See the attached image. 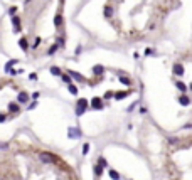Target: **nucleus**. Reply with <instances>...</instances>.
Wrapping results in <instances>:
<instances>
[{
	"label": "nucleus",
	"mask_w": 192,
	"mask_h": 180,
	"mask_svg": "<svg viewBox=\"0 0 192 180\" xmlns=\"http://www.w3.org/2000/svg\"><path fill=\"white\" fill-rule=\"evenodd\" d=\"M39 160L40 162H44V163H58L59 162V158L56 155H52V153H49V151H42V153H39Z\"/></svg>",
	"instance_id": "nucleus-1"
},
{
	"label": "nucleus",
	"mask_w": 192,
	"mask_h": 180,
	"mask_svg": "<svg viewBox=\"0 0 192 180\" xmlns=\"http://www.w3.org/2000/svg\"><path fill=\"white\" fill-rule=\"evenodd\" d=\"M88 109V101L84 98H79L76 103V116H83Z\"/></svg>",
	"instance_id": "nucleus-2"
},
{
	"label": "nucleus",
	"mask_w": 192,
	"mask_h": 180,
	"mask_svg": "<svg viewBox=\"0 0 192 180\" xmlns=\"http://www.w3.org/2000/svg\"><path fill=\"white\" fill-rule=\"evenodd\" d=\"M68 137L69 138H81V130L79 128H76V126H71V128H68Z\"/></svg>",
	"instance_id": "nucleus-3"
},
{
	"label": "nucleus",
	"mask_w": 192,
	"mask_h": 180,
	"mask_svg": "<svg viewBox=\"0 0 192 180\" xmlns=\"http://www.w3.org/2000/svg\"><path fill=\"white\" fill-rule=\"evenodd\" d=\"M91 106H93L94 109H103V98H93L91 99Z\"/></svg>",
	"instance_id": "nucleus-4"
},
{
	"label": "nucleus",
	"mask_w": 192,
	"mask_h": 180,
	"mask_svg": "<svg viewBox=\"0 0 192 180\" xmlns=\"http://www.w3.org/2000/svg\"><path fill=\"white\" fill-rule=\"evenodd\" d=\"M12 24H14V32H20L22 27H20V17H17V15H12Z\"/></svg>",
	"instance_id": "nucleus-5"
},
{
	"label": "nucleus",
	"mask_w": 192,
	"mask_h": 180,
	"mask_svg": "<svg viewBox=\"0 0 192 180\" xmlns=\"http://www.w3.org/2000/svg\"><path fill=\"white\" fill-rule=\"evenodd\" d=\"M29 94L26 93V91H20V93L17 94V101L19 103H20V105H24V103H27V101H29Z\"/></svg>",
	"instance_id": "nucleus-6"
},
{
	"label": "nucleus",
	"mask_w": 192,
	"mask_h": 180,
	"mask_svg": "<svg viewBox=\"0 0 192 180\" xmlns=\"http://www.w3.org/2000/svg\"><path fill=\"white\" fill-rule=\"evenodd\" d=\"M68 74H69V78H73V79H76V81H79V83H84V76H81L79 72H76V71H68Z\"/></svg>",
	"instance_id": "nucleus-7"
},
{
	"label": "nucleus",
	"mask_w": 192,
	"mask_h": 180,
	"mask_svg": "<svg viewBox=\"0 0 192 180\" xmlns=\"http://www.w3.org/2000/svg\"><path fill=\"white\" fill-rule=\"evenodd\" d=\"M19 47H20L24 52H27V50H29V42H27L26 37H20V40H19Z\"/></svg>",
	"instance_id": "nucleus-8"
},
{
	"label": "nucleus",
	"mask_w": 192,
	"mask_h": 180,
	"mask_svg": "<svg viewBox=\"0 0 192 180\" xmlns=\"http://www.w3.org/2000/svg\"><path fill=\"white\" fill-rule=\"evenodd\" d=\"M184 66H182V64H179V62H177V64H174V74H177V76H184Z\"/></svg>",
	"instance_id": "nucleus-9"
},
{
	"label": "nucleus",
	"mask_w": 192,
	"mask_h": 180,
	"mask_svg": "<svg viewBox=\"0 0 192 180\" xmlns=\"http://www.w3.org/2000/svg\"><path fill=\"white\" fill-rule=\"evenodd\" d=\"M128 94H130V91H116V93H113V96H115L116 99H123Z\"/></svg>",
	"instance_id": "nucleus-10"
},
{
	"label": "nucleus",
	"mask_w": 192,
	"mask_h": 180,
	"mask_svg": "<svg viewBox=\"0 0 192 180\" xmlns=\"http://www.w3.org/2000/svg\"><path fill=\"white\" fill-rule=\"evenodd\" d=\"M93 72L96 76H101L103 72H105V68H103L101 64H96V66H93Z\"/></svg>",
	"instance_id": "nucleus-11"
},
{
	"label": "nucleus",
	"mask_w": 192,
	"mask_h": 180,
	"mask_svg": "<svg viewBox=\"0 0 192 180\" xmlns=\"http://www.w3.org/2000/svg\"><path fill=\"white\" fill-rule=\"evenodd\" d=\"M9 111H12V113H19V111H20L19 103H9Z\"/></svg>",
	"instance_id": "nucleus-12"
},
{
	"label": "nucleus",
	"mask_w": 192,
	"mask_h": 180,
	"mask_svg": "<svg viewBox=\"0 0 192 180\" xmlns=\"http://www.w3.org/2000/svg\"><path fill=\"white\" fill-rule=\"evenodd\" d=\"M179 103H180L182 106H189V105H190V99H189V98L185 96V94H182V96L179 98Z\"/></svg>",
	"instance_id": "nucleus-13"
},
{
	"label": "nucleus",
	"mask_w": 192,
	"mask_h": 180,
	"mask_svg": "<svg viewBox=\"0 0 192 180\" xmlns=\"http://www.w3.org/2000/svg\"><path fill=\"white\" fill-rule=\"evenodd\" d=\"M17 62H19V59H12V61H9L7 62V64H5V72H9V71H10V69H12V66H15V64H17Z\"/></svg>",
	"instance_id": "nucleus-14"
},
{
	"label": "nucleus",
	"mask_w": 192,
	"mask_h": 180,
	"mask_svg": "<svg viewBox=\"0 0 192 180\" xmlns=\"http://www.w3.org/2000/svg\"><path fill=\"white\" fill-rule=\"evenodd\" d=\"M54 25H56V27H61V25H62V15L61 14H56L54 15Z\"/></svg>",
	"instance_id": "nucleus-15"
},
{
	"label": "nucleus",
	"mask_w": 192,
	"mask_h": 180,
	"mask_svg": "<svg viewBox=\"0 0 192 180\" xmlns=\"http://www.w3.org/2000/svg\"><path fill=\"white\" fill-rule=\"evenodd\" d=\"M120 83L121 84H125V86H131V81H130V78H127V76H120Z\"/></svg>",
	"instance_id": "nucleus-16"
},
{
	"label": "nucleus",
	"mask_w": 192,
	"mask_h": 180,
	"mask_svg": "<svg viewBox=\"0 0 192 180\" xmlns=\"http://www.w3.org/2000/svg\"><path fill=\"white\" fill-rule=\"evenodd\" d=\"M113 17V9L110 7V5H106L105 7V19H111Z\"/></svg>",
	"instance_id": "nucleus-17"
},
{
	"label": "nucleus",
	"mask_w": 192,
	"mask_h": 180,
	"mask_svg": "<svg viewBox=\"0 0 192 180\" xmlns=\"http://www.w3.org/2000/svg\"><path fill=\"white\" fill-rule=\"evenodd\" d=\"M49 71H51V74H52V76H61V74H62L61 69H59L58 66H52V68L49 69Z\"/></svg>",
	"instance_id": "nucleus-18"
},
{
	"label": "nucleus",
	"mask_w": 192,
	"mask_h": 180,
	"mask_svg": "<svg viewBox=\"0 0 192 180\" xmlns=\"http://www.w3.org/2000/svg\"><path fill=\"white\" fill-rule=\"evenodd\" d=\"M175 86H177L182 93H185V91H187V86H185V83H182V81H177V83H175Z\"/></svg>",
	"instance_id": "nucleus-19"
},
{
	"label": "nucleus",
	"mask_w": 192,
	"mask_h": 180,
	"mask_svg": "<svg viewBox=\"0 0 192 180\" xmlns=\"http://www.w3.org/2000/svg\"><path fill=\"white\" fill-rule=\"evenodd\" d=\"M110 178L111 180H120V173L116 170H110Z\"/></svg>",
	"instance_id": "nucleus-20"
},
{
	"label": "nucleus",
	"mask_w": 192,
	"mask_h": 180,
	"mask_svg": "<svg viewBox=\"0 0 192 180\" xmlns=\"http://www.w3.org/2000/svg\"><path fill=\"white\" fill-rule=\"evenodd\" d=\"M68 91H69L71 94H78V88L74 86L73 83H71V84H68Z\"/></svg>",
	"instance_id": "nucleus-21"
},
{
	"label": "nucleus",
	"mask_w": 192,
	"mask_h": 180,
	"mask_svg": "<svg viewBox=\"0 0 192 180\" xmlns=\"http://www.w3.org/2000/svg\"><path fill=\"white\" fill-rule=\"evenodd\" d=\"M61 78H62V81H64L66 84H71L73 81H71V78H69V74H61Z\"/></svg>",
	"instance_id": "nucleus-22"
},
{
	"label": "nucleus",
	"mask_w": 192,
	"mask_h": 180,
	"mask_svg": "<svg viewBox=\"0 0 192 180\" xmlns=\"http://www.w3.org/2000/svg\"><path fill=\"white\" fill-rule=\"evenodd\" d=\"M103 168H105V167H101V165H96V167H94V172H96V175H101V173H103Z\"/></svg>",
	"instance_id": "nucleus-23"
},
{
	"label": "nucleus",
	"mask_w": 192,
	"mask_h": 180,
	"mask_svg": "<svg viewBox=\"0 0 192 180\" xmlns=\"http://www.w3.org/2000/svg\"><path fill=\"white\" fill-rule=\"evenodd\" d=\"M9 74H10V76H15V74H22V69H10V71H9Z\"/></svg>",
	"instance_id": "nucleus-24"
},
{
	"label": "nucleus",
	"mask_w": 192,
	"mask_h": 180,
	"mask_svg": "<svg viewBox=\"0 0 192 180\" xmlns=\"http://www.w3.org/2000/svg\"><path fill=\"white\" fill-rule=\"evenodd\" d=\"M56 50H58V44H54V46H52L51 49L47 50V54H49V56H52V54H54V52H56Z\"/></svg>",
	"instance_id": "nucleus-25"
},
{
	"label": "nucleus",
	"mask_w": 192,
	"mask_h": 180,
	"mask_svg": "<svg viewBox=\"0 0 192 180\" xmlns=\"http://www.w3.org/2000/svg\"><path fill=\"white\" fill-rule=\"evenodd\" d=\"M56 44H58V47H64V39H62V37H58Z\"/></svg>",
	"instance_id": "nucleus-26"
},
{
	"label": "nucleus",
	"mask_w": 192,
	"mask_h": 180,
	"mask_svg": "<svg viewBox=\"0 0 192 180\" xmlns=\"http://www.w3.org/2000/svg\"><path fill=\"white\" fill-rule=\"evenodd\" d=\"M88 151H89V143H84L83 145V155H86Z\"/></svg>",
	"instance_id": "nucleus-27"
},
{
	"label": "nucleus",
	"mask_w": 192,
	"mask_h": 180,
	"mask_svg": "<svg viewBox=\"0 0 192 180\" xmlns=\"http://www.w3.org/2000/svg\"><path fill=\"white\" fill-rule=\"evenodd\" d=\"M39 44H40V37H36V40H34L32 47H34V49H36V47H39Z\"/></svg>",
	"instance_id": "nucleus-28"
},
{
	"label": "nucleus",
	"mask_w": 192,
	"mask_h": 180,
	"mask_svg": "<svg viewBox=\"0 0 192 180\" xmlns=\"http://www.w3.org/2000/svg\"><path fill=\"white\" fill-rule=\"evenodd\" d=\"M9 14L15 15V14H17V7H10V9H9Z\"/></svg>",
	"instance_id": "nucleus-29"
},
{
	"label": "nucleus",
	"mask_w": 192,
	"mask_h": 180,
	"mask_svg": "<svg viewBox=\"0 0 192 180\" xmlns=\"http://www.w3.org/2000/svg\"><path fill=\"white\" fill-rule=\"evenodd\" d=\"M29 79L36 81V79H37V74H36V72H32V74H29Z\"/></svg>",
	"instance_id": "nucleus-30"
},
{
	"label": "nucleus",
	"mask_w": 192,
	"mask_h": 180,
	"mask_svg": "<svg viewBox=\"0 0 192 180\" xmlns=\"http://www.w3.org/2000/svg\"><path fill=\"white\" fill-rule=\"evenodd\" d=\"M5 121V115L4 113H0V123H4Z\"/></svg>",
	"instance_id": "nucleus-31"
},
{
	"label": "nucleus",
	"mask_w": 192,
	"mask_h": 180,
	"mask_svg": "<svg viewBox=\"0 0 192 180\" xmlns=\"http://www.w3.org/2000/svg\"><path fill=\"white\" fill-rule=\"evenodd\" d=\"M81 50H83V47L78 46V47H76V54H81Z\"/></svg>",
	"instance_id": "nucleus-32"
},
{
	"label": "nucleus",
	"mask_w": 192,
	"mask_h": 180,
	"mask_svg": "<svg viewBox=\"0 0 192 180\" xmlns=\"http://www.w3.org/2000/svg\"><path fill=\"white\" fill-rule=\"evenodd\" d=\"M113 96V91H108V93L105 94V98H111Z\"/></svg>",
	"instance_id": "nucleus-33"
},
{
	"label": "nucleus",
	"mask_w": 192,
	"mask_h": 180,
	"mask_svg": "<svg viewBox=\"0 0 192 180\" xmlns=\"http://www.w3.org/2000/svg\"><path fill=\"white\" fill-rule=\"evenodd\" d=\"M37 98H39V93H37V91L36 93H32V99H37Z\"/></svg>",
	"instance_id": "nucleus-34"
},
{
	"label": "nucleus",
	"mask_w": 192,
	"mask_h": 180,
	"mask_svg": "<svg viewBox=\"0 0 192 180\" xmlns=\"http://www.w3.org/2000/svg\"><path fill=\"white\" fill-rule=\"evenodd\" d=\"M138 105V103H133V105H130V108H128V111H131V109H133L135 108V106H137Z\"/></svg>",
	"instance_id": "nucleus-35"
},
{
	"label": "nucleus",
	"mask_w": 192,
	"mask_h": 180,
	"mask_svg": "<svg viewBox=\"0 0 192 180\" xmlns=\"http://www.w3.org/2000/svg\"><path fill=\"white\" fill-rule=\"evenodd\" d=\"M61 2H64V0H61Z\"/></svg>",
	"instance_id": "nucleus-36"
},
{
	"label": "nucleus",
	"mask_w": 192,
	"mask_h": 180,
	"mask_svg": "<svg viewBox=\"0 0 192 180\" xmlns=\"http://www.w3.org/2000/svg\"><path fill=\"white\" fill-rule=\"evenodd\" d=\"M0 89H2V86H0Z\"/></svg>",
	"instance_id": "nucleus-37"
}]
</instances>
